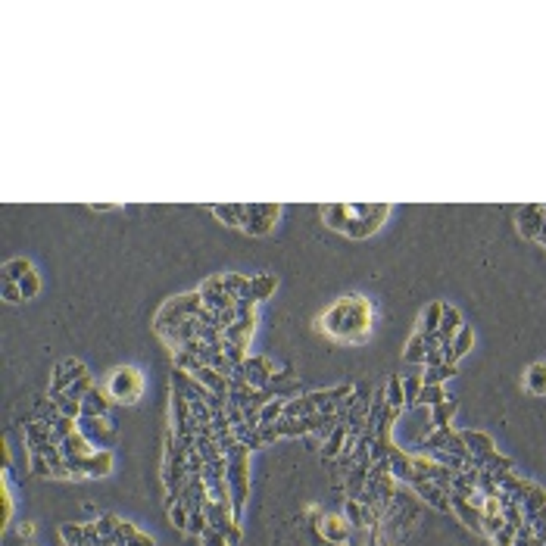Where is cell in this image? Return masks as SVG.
<instances>
[{
	"mask_svg": "<svg viewBox=\"0 0 546 546\" xmlns=\"http://www.w3.org/2000/svg\"><path fill=\"white\" fill-rule=\"evenodd\" d=\"M371 325H375V306L362 294L337 297L319 319V331L337 344H362L371 334Z\"/></svg>",
	"mask_w": 546,
	"mask_h": 546,
	"instance_id": "1",
	"label": "cell"
},
{
	"mask_svg": "<svg viewBox=\"0 0 546 546\" xmlns=\"http://www.w3.org/2000/svg\"><path fill=\"white\" fill-rule=\"evenodd\" d=\"M144 371L134 368V366H119L113 368L107 381V393L113 397V403H122V406H134L141 397H144Z\"/></svg>",
	"mask_w": 546,
	"mask_h": 546,
	"instance_id": "2",
	"label": "cell"
},
{
	"mask_svg": "<svg viewBox=\"0 0 546 546\" xmlns=\"http://www.w3.org/2000/svg\"><path fill=\"white\" fill-rule=\"evenodd\" d=\"M346 212H350V225H346L344 234L362 241V237H371L384 225V219L391 216V207H384V203H378V207H371V203H346Z\"/></svg>",
	"mask_w": 546,
	"mask_h": 546,
	"instance_id": "3",
	"label": "cell"
},
{
	"mask_svg": "<svg viewBox=\"0 0 546 546\" xmlns=\"http://www.w3.org/2000/svg\"><path fill=\"white\" fill-rule=\"evenodd\" d=\"M203 310V300H200V290H191V294H181V297H172V300H165V303L160 306V312H156V319H153V328L160 331V328H172V325H178L181 319H187V315H197Z\"/></svg>",
	"mask_w": 546,
	"mask_h": 546,
	"instance_id": "4",
	"label": "cell"
},
{
	"mask_svg": "<svg viewBox=\"0 0 546 546\" xmlns=\"http://www.w3.org/2000/svg\"><path fill=\"white\" fill-rule=\"evenodd\" d=\"M281 209H284L281 203H247V209H244V231L253 237L272 234Z\"/></svg>",
	"mask_w": 546,
	"mask_h": 546,
	"instance_id": "5",
	"label": "cell"
},
{
	"mask_svg": "<svg viewBox=\"0 0 546 546\" xmlns=\"http://www.w3.org/2000/svg\"><path fill=\"white\" fill-rule=\"evenodd\" d=\"M78 431L94 443V449H109L119 434L113 428V422H109V415H82L78 418Z\"/></svg>",
	"mask_w": 546,
	"mask_h": 546,
	"instance_id": "6",
	"label": "cell"
},
{
	"mask_svg": "<svg viewBox=\"0 0 546 546\" xmlns=\"http://www.w3.org/2000/svg\"><path fill=\"white\" fill-rule=\"evenodd\" d=\"M200 300H203V310L209 312H222V310H231L237 300L225 290V281H222V275H212L200 284Z\"/></svg>",
	"mask_w": 546,
	"mask_h": 546,
	"instance_id": "7",
	"label": "cell"
},
{
	"mask_svg": "<svg viewBox=\"0 0 546 546\" xmlns=\"http://www.w3.org/2000/svg\"><path fill=\"white\" fill-rule=\"evenodd\" d=\"M272 375H275V366L266 359V356H253V359H247L241 368H237V378H244L253 391H263L266 384H272Z\"/></svg>",
	"mask_w": 546,
	"mask_h": 546,
	"instance_id": "8",
	"label": "cell"
},
{
	"mask_svg": "<svg viewBox=\"0 0 546 546\" xmlns=\"http://www.w3.org/2000/svg\"><path fill=\"white\" fill-rule=\"evenodd\" d=\"M84 375H88V366H84L82 359H62L50 375V391H69V387Z\"/></svg>",
	"mask_w": 546,
	"mask_h": 546,
	"instance_id": "9",
	"label": "cell"
},
{
	"mask_svg": "<svg viewBox=\"0 0 546 546\" xmlns=\"http://www.w3.org/2000/svg\"><path fill=\"white\" fill-rule=\"evenodd\" d=\"M413 490L418 496H422L425 503H431L434 509H440V512H453L449 509V493L443 490L440 484H434V481L428 478H413Z\"/></svg>",
	"mask_w": 546,
	"mask_h": 546,
	"instance_id": "10",
	"label": "cell"
},
{
	"mask_svg": "<svg viewBox=\"0 0 546 546\" xmlns=\"http://www.w3.org/2000/svg\"><path fill=\"white\" fill-rule=\"evenodd\" d=\"M253 331H256V312L241 315V319H237L231 328H225V334H222V337H225V344H231V346H241V350H247V344H250Z\"/></svg>",
	"mask_w": 546,
	"mask_h": 546,
	"instance_id": "11",
	"label": "cell"
},
{
	"mask_svg": "<svg viewBox=\"0 0 546 546\" xmlns=\"http://www.w3.org/2000/svg\"><path fill=\"white\" fill-rule=\"evenodd\" d=\"M543 225H546V207L534 203V207L518 209V231L525 234V237L537 241V234H540V228H543Z\"/></svg>",
	"mask_w": 546,
	"mask_h": 546,
	"instance_id": "12",
	"label": "cell"
},
{
	"mask_svg": "<svg viewBox=\"0 0 546 546\" xmlns=\"http://www.w3.org/2000/svg\"><path fill=\"white\" fill-rule=\"evenodd\" d=\"M113 449H94V453L82 462V471L84 478H107V474H113Z\"/></svg>",
	"mask_w": 546,
	"mask_h": 546,
	"instance_id": "13",
	"label": "cell"
},
{
	"mask_svg": "<svg viewBox=\"0 0 546 546\" xmlns=\"http://www.w3.org/2000/svg\"><path fill=\"white\" fill-rule=\"evenodd\" d=\"M319 531L331 546H340V543H346V537H350V521L344 515H328V518H322Z\"/></svg>",
	"mask_w": 546,
	"mask_h": 546,
	"instance_id": "14",
	"label": "cell"
},
{
	"mask_svg": "<svg viewBox=\"0 0 546 546\" xmlns=\"http://www.w3.org/2000/svg\"><path fill=\"white\" fill-rule=\"evenodd\" d=\"M462 331V312L456 306H443V322H440V331H437V340L440 346H449L453 337Z\"/></svg>",
	"mask_w": 546,
	"mask_h": 546,
	"instance_id": "15",
	"label": "cell"
},
{
	"mask_svg": "<svg viewBox=\"0 0 546 546\" xmlns=\"http://www.w3.org/2000/svg\"><path fill=\"white\" fill-rule=\"evenodd\" d=\"M449 509L456 512L462 525H469L471 531H481V509H474V506H471L469 500H465V496L449 493Z\"/></svg>",
	"mask_w": 546,
	"mask_h": 546,
	"instance_id": "16",
	"label": "cell"
},
{
	"mask_svg": "<svg viewBox=\"0 0 546 546\" xmlns=\"http://www.w3.org/2000/svg\"><path fill=\"white\" fill-rule=\"evenodd\" d=\"M471 346H474V334H471L469 325H462V331H459V334L453 337V344L443 346V356H447V362H453V366H456L462 356L471 353Z\"/></svg>",
	"mask_w": 546,
	"mask_h": 546,
	"instance_id": "17",
	"label": "cell"
},
{
	"mask_svg": "<svg viewBox=\"0 0 546 546\" xmlns=\"http://www.w3.org/2000/svg\"><path fill=\"white\" fill-rule=\"evenodd\" d=\"M60 449H62V459H88L94 453V443L82 431H75L72 437H66L60 443Z\"/></svg>",
	"mask_w": 546,
	"mask_h": 546,
	"instance_id": "18",
	"label": "cell"
},
{
	"mask_svg": "<svg viewBox=\"0 0 546 546\" xmlns=\"http://www.w3.org/2000/svg\"><path fill=\"white\" fill-rule=\"evenodd\" d=\"M346 440H350V431H346V425L340 422L337 428L325 437V443H322V456H325V459H337V456H344V453H346Z\"/></svg>",
	"mask_w": 546,
	"mask_h": 546,
	"instance_id": "19",
	"label": "cell"
},
{
	"mask_svg": "<svg viewBox=\"0 0 546 546\" xmlns=\"http://www.w3.org/2000/svg\"><path fill=\"white\" fill-rule=\"evenodd\" d=\"M50 400H53V406L60 409V415H69V418H75V422L84 415L82 400H75L69 391H50Z\"/></svg>",
	"mask_w": 546,
	"mask_h": 546,
	"instance_id": "20",
	"label": "cell"
},
{
	"mask_svg": "<svg viewBox=\"0 0 546 546\" xmlns=\"http://www.w3.org/2000/svg\"><path fill=\"white\" fill-rule=\"evenodd\" d=\"M84 415H109V406H113V397L104 391V387H94L88 397L82 400Z\"/></svg>",
	"mask_w": 546,
	"mask_h": 546,
	"instance_id": "21",
	"label": "cell"
},
{
	"mask_svg": "<svg viewBox=\"0 0 546 546\" xmlns=\"http://www.w3.org/2000/svg\"><path fill=\"white\" fill-rule=\"evenodd\" d=\"M431 344H434V340H428L425 334H418V331H415V334L409 337L406 350H403V359H406V362H413V366H425V356H428Z\"/></svg>",
	"mask_w": 546,
	"mask_h": 546,
	"instance_id": "22",
	"label": "cell"
},
{
	"mask_svg": "<svg viewBox=\"0 0 546 546\" xmlns=\"http://www.w3.org/2000/svg\"><path fill=\"white\" fill-rule=\"evenodd\" d=\"M322 219H325L328 228H334V231H346V225H350V212H346V203H325V207L319 209Z\"/></svg>",
	"mask_w": 546,
	"mask_h": 546,
	"instance_id": "23",
	"label": "cell"
},
{
	"mask_svg": "<svg viewBox=\"0 0 546 546\" xmlns=\"http://www.w3.org/2000/svg\"><path fill=\"white\" fill-rule=\"evenodd\" d=\"M440 322H443V303H431L422 315V325H418V334H425L428 340H437V331H440Z\"/></svg>",
	"mask_w": 546,
	"mask_h": 546,
	"instance_id": "24",
	"label": "cell"
},
{
	"mask_svg": "<svg viewBox=\"0 0 546 546\" xmlns=\"http://www.w3.org/2000/svg\"><path fill=\"white\" fill-rule=\"evenodd\" d=\"M284 406H288V400H284V397H272V400H266L263 406L256 409L259 425H278L281 418H284Z\"/></svg>",
	"mask_w": 546,
	"mask_h": 546,
	"instance_id": "25",
	"label": "cell"
},
{
	"mask_svg": "<svg viewBox=\"0 0 546 546\" xmlns=\"http://www.w3.org/2000/svg\"><path fill=\"white\" fill-rule=\"evenodd\" d=\"M525 391L534 397H546V362H534L525 371Z\"/></svg>",
	"mask_w": 546,
	"mask_h": 546,
	"instance_id": "26",
	"label": "cell"
},
{
	"mask_svg": "<svg viewBox=\"0 0 546 546\" xmlns=\"http://www.w3.org/2000/svg\"><path fill=\"white\" fill-rule=\"evenodd\" d=\"M275 288H278V278H275V275H268V272L253 275V278H250V297L256 300V303H263L266 297H272Z\"/></svg>",
	"mask_w": 546,
	"mask_h": 546,
	"instance_id": "27",
	"label": "cell"
},
{
	"mask_svg": "<svg viewBox=\"0 0 546 546\" xmlns=\"http://www.w3.org/2000/svg\"><path fill=\"white\" fill-rule=\"evenodd\" d=\"M250 278H253V275H241V272H225V275H222L225 290L234 300H247L250 297Z\"/></svg>",
	"mask_w": 546,
	"mask_h": 546,
	"instance_id": "28",
	"label": "cell"
},
{
	"mask_svg": "<svg viewBox=\"0 0 546 546\" xmlns=\"http://www.w3.org/2000/svg\"><path fill=\"white\" fill-rule=\"evenodd\" d=\"M462 440H465V447H469L471 456H490V453H496L493 440H490L487 434H481V431H462Z\"/></svg>",
	"mask_w": 546,
	"mask_h": 546,
	"instance_id": "29",
	"label": "cell"
},
{
	"mask_svg": "<svg viewBox=\"0 0 546 546\" xmlns=\"http://www.w3.org/2000/svg\"><path fill=\"white\" fill-rule=\"evenodd\" d=\"M244 209H247V203H231V207H212V216H216L222 225H228V228H244Z\"/></svg>",
	"mask_w": 546,
	"mask_h": 546,
	"instance_id": "30",
	"label": "cell"
},
{
	"mask_svg": "<svg viewBox=\"0 0 546 546\" xmlns=\"http://www.w3.org/2000/svg\"><path fill=\"white\" fill-rule=\"evenodd\" d=\"M456 409H459V400L456 397H449L447 403H440V406H434L431 409V428H449V422H453V415H456Z\"/></svg>",
	"mask_w": 546,
	"mask_h": 546,
	"instance_id": "31",
	"label": "cell"
},
{
	"mask_svg": "<svg viewBox=\"0 0 546 546\" xmlns=\"http://www.w3.org/2000/svg\"><path fill=\"white\" fill-rule=\"evenodd\" d=\"M28 272H35V266H31L28 259H22V256L6 259V263H4V281H16V284H19Z\"/></svg>",
	"mask_w": 546,
	"mask_h": 546,
	"instance_id": "32",
	"label": "cell"
},
{
	"mask_svg": "<svg viewBox=\"0 0 546 546\" xmlns=\"http://www.w3.org/2000/svg\"><path fill=\"white\" fill-rule=\"evenodd\" d=\"M456 375H459V368L453 366V362H443V366H434V368L422 371V384H443V381H449V378H456Z\"/></svg>",
	"mask_w": 546,
	"mask_h": 546,
	"instance_id": "33",
	"label": "cell"
},
{
	"mask_svg": "<svg viewBox=\"0 0 546 546\" xmlns=\"http://www.w3.org/2000/svg\"><path fill=\"white\" fill-rule=\"evenodd\" d=\"M384 393H387V406L391 409H397V413H403L406 409V391H403V381L400 378H391L384 387Z\"/></svg>",
	"mask_w": 546,
	"mask_h": 546,
	"instance_id": "34",
	"label": "cell"
},
{
	"mask_svg": "<svg viewBox=\"0 0 546 546\" xmlns=\"http://www.w3.org/2000/svg\"><path fill=\"white\" fill-rule=\"evenodd\" d=\"M447 391H443V384H425L422 393H418V406H440V403H447Z\"/></svg>",
	"mask_w": 546,
	"mask_h": 546,
	"instance_id": "35",
	"label": "cell"
},
{
	"mask_svg": "<svg viewBox=\"0 0 546 546\" xmlns=\"http://www.w3.org/2000/svg\"><path fill=\"white\" fill-rule=\"evenodd\" d=\"M60 537H62V543H66V546H84V543H88V528L75 525V521H72V525H62L60 528Z\"/></svg>",
	"mask_w": 546,
	"mask_h": 546,
	"instance_id": "36",
	"label": "cell"
},
{
	"mask_svg": "<svg viewBox=\"0 0 546 546\" xmlns=\"http://www.w3.org/2000/svg\"><path fill=\"white\" fill-rule=\"evenodd\" d=\"M50 431H53V443H62L66 437H72V434L78 431V422L75 418H69V415H57V422L50 425Z\"/></svg>",
	"mask_w": 546,
	"mask_h": 546,
	"instance_id": "37",
	"label": "cell"
},
{
	"mask_svg": "<svg viewBox=\"0 0 546 546\" xmlns=\"http://www.w3.org/2000/svg\"><path fill=\"white\" fill-rule=\"evenodd\" d=\"M0 503H4V521L0 525L10 528V518H13V496H10V471L0 474Z\"/></svg>",
	"mask_w": 546,
	"mask_h": 546,
	"instance_id": "38",
	"label": "cell"
},
{
	"mask_svg": "<svg viewBox=\"0 0 546 546\" xmlns=\"http://www.w3.org/2000/svg\"><path fill=\"white\" fill-rule=\"evenodd\" d=\"M169 515H172V525L178 528V531H187V521H191V509H187L181 500H175L169 506Z\"/></svg>",
	"mask_w": 546,
	"mask_h": 546,
	"instance_id": "39",
	"label": "cell"
},
{
	"mask_svg": "<svg viewBox=\"0 0 546 546\" xmlns=\"http://www.w3.org/2000/svg\"><path fill=\"white\" fill-rule=\"evenodd\" d=\"M207 531H209V518H207V512H203V509L191 512V521H187V534H191V537H203Z\"/></svg>",
	"mask_w": 546,
	"mask_h": 546,
	"instance_id": "40",
	"label": "cell"
},
{
	"mask_svg": "<svg viewBox=\"0 0 546 546\" xmlns=\"http://www.w3.org/2000/svg\"><path fill=\"white\" fill-rule=\"evenodd\" d=\"M422 375H413L403 381V391H406V406H418V393H422Z\"/></svg>",
	"mask_w": 546,
	"mask_h": 546,
	"instance_id": "41",
	"label": "cell"
},
{
	"mask_svg": "<svg viewBox=\"0 0 546 546\" xmlns=\"http://www.w3.org/2000/svg\"><path fill=\"white\" fill-rule=\"evenodd\" d=\"M94 525H97V534L104 537V540H109V537H116V528H119V518L113 515V512H107V515H100L97 521H94Z\"/></svg>",
	"mask_w": 546,
	"mask_h": 546,
	"instance_id": "42",
	"label": "cell"
},
{
	"mask_svg": "<svg viewBox=\"0 0 546 546\" xmlns=\"http://www.w3.org/2000/svg\"><path fill=\"white\" fill-rule=\"evenodd\" d=\"M19 288H22V297H26V300L38 297V290H41V275H38V272H28L26 278L19 281Z\"/></svg>",
	"mask_w": 546,
	"mask_h": 546,
	"instance_id": "43",
	"label": "cell"
},
{
	"mask_svg": "<svg viewBox=\"0 0 546 546\" xmlns=\"http://www.w3.org/2000/svg\"><path fill=\"white\" fill-rule=\"evenodd\" d=\"M31 474H38V478H53V469H50V462H47V456L31 453Z\"/></svg>",
	"mask_w": 546,
	"mask_h": 546,
	"instance_id": "44",
	"label": "cell"
},
{
	"mask_svg": "<svg viewBox=\"0 0 546 546\" xmlns=\"http://www.w3.org/2000/svg\"><path fill=\"white\" fill-rule=\"evenodd\" d=\"M94 387H97V384L91 381V375H84V378H78V381H75L72 387H69V393H72L75 400H84V397H88V393L94 391Z\"/></svg>",
	"mask_w": 546,
	"mask_h": 546,
	"instance_id": "45",
	"label": "cell"
},
{
	"mask_svg": "<svg viewBox=\"0 0 546 546\" xmlns=\"http://www.w3.org/2000/svg\"><path fill=\"white\" fill-rule=\"evenodd\" d=\"M4 300L6 303H22L26 297H22V288L16 281H4Z\"/></svg>",
	"mask_w": 546,
	"mask_h": 546,
	"instance_id": "46",
	"label": "cell"
},
{
	"mask_svg": "<svg viewBox=\"0 0 546 546\" xmlns=\"http://www.w3.org/2000/svg\"><path fill=\"white\" fill-rule=\"evenodd\" d=\"M515 534H518V528H509V525H506L503 531L493 537V543H496V546H515Z\"/></svg>",
	"mask_w": 546,
	"mask_h": 546,
	"instance_id": "47",
	"label": "cell"
},
{
	"mask_svg": "<svg viewBox=\"0 0 546 546\" xmlns=\"http://www.w3.org/2000/svg\"><path fill=\"white\" fill-rule=\"evenodd\" d=\"M200 543H203V546H228L225 534H222V531H216V528H209V531L200 537Z\"/></svg>",
	"mask_w": 546,
	"mask_h": 546,
	"instance_id": "48",
	"label": "cell"
},
{
	"mask_svg": "<svg viewBox=\"0 0 546 546\" xmlns=\"http://www.w3.org/2000/svg\"><path fill=\"white\" fill-rule=\"evenodd\" d=\"M134 534H138V528H134L131 521H119V528H116V543H125V540H131Z\"/></svg>",
	"mask_w": 546,
	"mask_h": 546,
	"instance_id": "49",
	"label": "cell"
},
{
	"mask_svg": "<svg viewBox=\"0 0 546 546\" xmlns=\"http://www.w3.org/2000/svg\"><path fill=\"white\" fill-rule=\"evenodd\" d=\"M119 546H153V537H147V534H134L131 540H125V543H119Z\"/></svg>",
	"mask_w": 546,
	"mask_h": 546,
	"instance_id": "50",
	"label": "cell"
},
{
	"mask_svg": "<svg viewBox=\"0 0 546 546\" xmlns=\"http://www.w3.org/2000/svg\"><path fill=\"white\" fill-rule=\"evenodd\" d=\"M225 540H228V546H234L237 540H241V525H231V528H225Z\"/></svg>",
	"mask_w": 546,
	"mask_h": 546,
	"instance_id": "51",
	"label": "cell"
},
{
	"mask_svg": "<svg viewBox=\"0 0 546 546\" xmlns=\"http://www.w3.org/2000/svg\"><path fill=\"white\" fill-rule=\"evenodd\" d=\"M19 537H22V540H31V537H35V525H31V521L19 525Z\"/></svg>",
	"mask_w": 546,
	"mask_h": 546,
	"instance_id": "52",
	"label": "cell"
},
{
	"mask_svg": "<svg viewBox=\"0 0 546 546\" xmlns=\"http://www.w3.org/2000/svg\"><path fill=\"white\" fill-rule=\"evenodd\" d=\"M113 209H119L116 203H91V212H113Z\"/></svg>",
	"mask_w": 546,
	"mask_h": 546,
	"instance_id": "53",
	"label": "cell"
},
{
	"mask_svg": "<svg viewBox=\"0 0 546 546\" xmlns=\"http://www.w3.org/2000/svg\"><path fill=\"white\" fill-rule=\"evenodd\" d=\"M26 546H31V543H26Z\"/></svg>",
	"mask_w": 546,
	"mask_h": 546,
	"instance_id": "54",
	"label": "cell"
}]
</instances>
